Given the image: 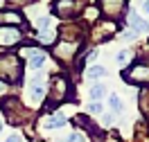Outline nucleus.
I'll use <instances>...</instances> for the list:
<instances>
[{
    "mask_svg": "<svg viewBox=\"0 0 149 142\" xmlns=\"http://www.w3.org/2000/svg\"><path fill=\"white\" fill-rule=\"evenodd\" d=\"M43 93H45L43 77L36 75V77H34V81H32V86H29V99H32V102H41V99H43Z\"/></svg>",
    "mask_w": 149,
    "mask_h": 142,
    "instance_id": "1",
    "label": "nucleus"
},
{
    "mask_svg": "<svg viewBox=\"0 0 149 142\" xmlns=\"http://www.w3.org/2000/svg\"><path fill=\"white\" fill-rule=\"evenodd\" d=\"M43 126H45V129H61V126H65V115L54 113L52 117H47L45 122H43Z\"/></svg>",
    "mask_w": 149,
    "mask_h": 142,
    "instance_id": "2",
    "label": "nucleus"
},
{
    "mask_svg": "<svg viewBox=\"0 0 149 142\" xmlns=\"http://www.w3.org/2000/svg\"><path fill=\"white\" fill-rule=\"evenodd\" d=\"M27 54H29V68H32V70H38V68L45 63V54H43V52H32V50H27Z\"/></svg>",
    "mask_w": 149,
    "mask_h": 142,
    "instance_id": "3",
    "label": "nucleus"
},
{
    "mask_svg": "<svg viewBox=\"0 0 149 142\" xmlns=\"http://www.w3.org/2000/svg\"><path fill=\"white\" fill-rule=\"evenodd\" d=\"M129 23H131V27L136 29V32H149V23H145L138 14H131V16H129Z\"/></svg>",
    "mask_w": 149,
    "mask_h": 142,
    "instance_id": "4",
    "label": "nucleus"
},
{
    "mask_svg": "<svg viewBox=\"0 0 149 142\" xmlns=\"http://www.w3.org/2000/svg\"><path fill=\"white\" fill-rule=\"evenodd\" d=\"M18 32H16V29H0V43H2V45H5V43H14V41H18Z\"/></svg>",
    "mask_w": 149,
    "mask_h": 142,
    "instance_id": "5",
    "label": "nucleus"
},
{
    "mask_svg": "<svg viewBox=\"0 0 149 142\" xmlns=\"http://www.w3.org/2000/svg\"><path fill=\"white\" fill-rule=\"evenodd\" d=\"M91 99H93V102H100V99H102L104 95H106V88H104L102 84H95V86H91Z\"/></svg>",
    "mask_w": 149,
    "mask_h": 142,
    "instance_id": "6",
    "label": "nucleus"
},
{
    "mask_svg": "<svg viewBox=\"0 0 149 142\" xmlns=\"http://www.w3.org/2000/svg\"><path fill=\"white\" fill-rule=\"evenodd\" d=\"M109 106H111L113 113H122V111H124V106H122V99H120V97H118L115 93L109 97Z\"/></svg>",
    "mask_w": 149,
    "mask_h": 142,
    "instance_id": "7",
    "label": "nucleus"
},
{
    "mask_svg": "<svg viewBox=\"0 0 149 142\" xmlns=\"http://www.w3.org/2000/svg\"><path fill=\"white\" fill-rule=\"evenodd\" d=\"M104 75H106V68H102V66H91L88 72H86L88 79H100V77H104Z\"/></svg>",
    "mask_w": 149,
    "mask_h": 142,
    "instance_id": "8",
    "label": "nucleus"
},
{
    "mask_svg": "<svg viewBox=\"0 0 149 142\" xmlns=\"http://www.w3.org/2000/svg\"><path fill=\"white\" fill-rule=\"evenodd\" d=\"M50 25H52V18H50V16H41V18L36 20V27H38V29H43V32H45Z\"/></svg>",
    "mask_w": 149,
    "mask_h": 142,
    "instance_id": "9",
    "label": "nucleus"
},
{
    "mask_svg": "<svg viewBox=\"0 0 149 142\" xmlns=\"http://www.w3.org/2000/svg\"><path fill=\"white\" fill-rule=\"evenodd\" d=\"M63 142H84V135L77 131V133H70V135H65Z\"/></svg>",
    "mask_w": 149,
    "mask_h": 142,
    "instance_id": "10",
    "label": "nucleus"
},
{
    "mask_svg": "<svg viewBox=\"0 0 149 142\" xmlns=\"http://www.w3.org/2000/svg\"><path fill=\"white\" fill-rule=\"evenodd\" d=\"M88 111L93 115H100L102 113V104H100V102H93V104H88Z\"/></svg>",
    "mask_w": 149,
    "mask_h": 142,
    "instance_id": "11",
    "label": "nucleus"
},
{
    "mask_svg": "<svg viewBox=\"0 0 149 142\" xmlns=\"http://www.w3.org/2000/svg\"><path fill=\"white\" fill-rule=\"evenodd\" d=\"M129 57H131V52H120V54H118V63H127Z\"/></svg>",
    "mask_w": 149,
    "mask_h": 142,
    "instance_id": "12",
    "label": "nucleus"
},
{
    "mask_svg": "<svg viewBox=\"0 0 149 142\" xmlns=\"http://www.w3.org/2000/svg\"><path fill=\"white\" fill-rule=\"evenodd\" d=\"M7 142H25V140H23L20 135H9V138H7Z\"/></svg>",
    "mask_w": 149,
    "mask_h": 142,
    "instance_id": "13",
    "label": "nucleus"
},
{
    "mask_svg": "<svg viewBox=\"0 0 149 142\" xmlns=\"http://www.w3.org/2000/svg\"><path fill=\"white\" fill-rule=\"evenodd\" d=\"M142 9H145V14H147V16H149V0H147V2H145V5H142Z\"/></svg>",
    "mask_w": 149,
    "mask_h": 142,
    "instance_id": "14",
    "label": "nucleus"
},
{
    "mask_svg": "<svg viewBox=\"0 0 149 142\" xmlns=\"http://www.w3.org/2000/svg\"><path fill=\"white\" fill-rule=\"evenodd\" d=\"M2 90H5V84H2V81H0V93H2Z\"/></svg>",
    "mask_w": 149,
    "mask_h": 142,
    "instance_id": "15",
    "label": "nucleus"
},
{
    "mask_svg": "<svg viewBox=\"0 0 149 142\" xmlns=\"http://www.w3.org/2000/svg\"><path fill=\"white\" fill-rule=\"evenodd\" d=\"M0 131H2V122H0Z\"/></svg>",
    "mask_w": 149,
    "mask_h": 142,
    "instance_id": "16",
    "label": "nucleus"
}]
</instances>
